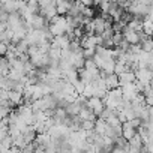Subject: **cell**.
<instances>
[{"label":"cell","mask_w":153,"mask_h":153,"mask_svg":"<svg viewBox=\"0 0 153 153\" xmlns=\"http://www.w3.org/2000/svg\"><path fill=\"white\" fill-rule=\"evenodd\" d=\"M87 107L98 116V119L101 117V114L105 111V104H104V99H101V98H89V101H87Z\"/></svg>","instance_id":"cell-1"},{"label":"cell","mask_w":153,"mask_h":153,"mask_svg":"<svg viewBox=\"0 0 153 153\" xmlns=\"http://www.w3.org/2000/svg\"><path fill=\"white\" fill-rule=\"evenodd\" d=\"M135 75H137V81L143 83L146 87L150 86V83L153 81V71H150L149 68H146V69H138V71L135 72Z\"/></svg>","instance_id":"cell-2"},{"label":"cell","mask_w":153,"mask_h":153,"mask_svg":"<svg viewBox=\"0 0 153 153\" xmlns=\"http://www.w3.org/2000/svg\"><path fill=\"white\" fill-rule=\"evenodd\" d=\"M122 92H123V99H125V101H129V102H132V101L140 95V92H138L135 83L123 86V87H122Z\"/></svg>","instance_id":"cell-3"},{"label":"cell","mask_w":153,"mask_h":153,"mask_svg":"<svg viewBox=\"0 0 153 153\" xmlns=\"http://www.w3.org/2000/svg\"><path fill=\"white\" fill-rule=\"evenodd\" d=\"M123 36H125V41L129 42V45H140V44H141L138 32L131 30L129 27H126V29L123 30Z\"/></svg>","instance_id":"cell-4"},{"label":"cell","mask_w":153,"mask_h":153,"mask_svg":"<svg viewBox=\"0 0 153 153\" xmlns=\"http://www.w3.org/2000/svg\"><path fill=\"white\" fill-rule=\"evenodd\" d=\"M119 78H120V89H122V87L126 86V84H132V83H135V81H137V75H135V72L128 71V72L119 75Z\"/></svg>","instance_id":"cell-5"},{"label":"cell","mask_w":153,"mask_h":153,"mask_svg":"<svg viewBox=\"0 0 153 153\" xmlns=\"http://www.w3.org/2000/svg\"><path fill=\"white\" fill-rule=\"evenodd\" d=\"M104 81H105V84H107L108 90L120 89V78H119V75H116V74H111V75H108V76H107V78H105Z\"/></svg>","instance_id":"cell-6"},{"label":"cell","mask_w":153,"mask_h":153,"mask_svg":"<svg viewBox=\"0 0 153 153\" xmlns=\"http://www.w3.org/2000/svg\"><path fill=\"white\" fill-rule=\"evenodd\" d=\"M138 132H137V129L131 125V122H126V123H123V138L126 140V141H131L135 135H137Z\"/></svg>","instance_id":"cell-7"},{"label":"cell","mask_w":153,"mask_h":153,"mask_svg":"<svg viewBox=\"0 0 153 153\" xmlns=\"http://www.w3.org/2000/svg\"><path fill=\"white\" fill-rule=\"evenodd\" d=\"M78 76H80V81H81V83H84L86 86H89V84L96 78V76H95V75H92L87 69H80V71H78Z\"/></svg>","instance_id":"cell-8"},{"label":"cell","mask_w":153,"mask_h":153,"mask_svg":"<svg viewBox=\"0 0 153 153\" xmlns=\"http://www.w3.org/2000/svg\"><path fill=\"white\" fill-rule=\"evenodd\" d=\"M71 8H72L71 2H63V0H59L57 2V14L62 17H66L68 12L71 11Z\"/></svg>","instance_id":"cell-9"},{"label":"cell","mask_w":153,"mask_h":153,"mask_svg":"<svg viewBox=\"0 0 153 153\" xmlns=\"http://www.w3.org/2000/svg\"><path fill=\"white\" fill-rule=\"evenodd\" d=\"M0 72H2V78L5 76H9V72H11V63L6 57H2L0 60Z\"/></svg>","instance_id":"cell-10"},{"label":"cell","mask_w":153,"mask_h":153,"mask_svg":"<svg viewBox=\"0 0 153 153\" xmlns=\"http://www.w3.org/2000/svg\"><path fill=\"white\" fill-rule=\"evenodd\" d=\"M107 128H108V123L102 119H98L96 120V126H95V132L99 134L101 137H105V132H107Z\"/></svg>","instance_id":"cell-11"},{"label":"cell","mask_w":153,"mask_h":153,"mask_svg":"<svg viewBox=\"0 0 153 153\" xmlns=\"http://www.w3.org/2000/svg\"><path fill=\"white\" fill-rule=\"evenodd\" d=\"M129 146H131L132 149H138V150H141V149L144 147V141H143L141 135H140V134H137V135L129 141Z\"/></svg>","instance_id":"cell-12"},{"label":"cell","mask_w":153,"mask_h":153,"mask_svg":"<svg viewBox=\"0 0 153 153\" xmlns=\"http://www.w3.org/2000/svg\"><path fill=\"white\" fill-rule=\"evenodd\" d=\"M141 48H143L144 53L153 54V38H149L147 41H144V42L141 44Z\"/></svg>","instance_id":"cell-13"},{"label":"cell","mask_w":153,"mask_h":153,"mask_svg":"<svg viewBox=\"0 0 153 153\" xmlns=\"http://www.w3.org/2000/svg\"><path fill=\"white\" fill-rule=\"evenodd\" d=\"M143 32L147 36H153V21L152 20H146L143 24Z\"/></svg>","instance_id":"cell-14"},{"label":"cell","mask_w":153,"mask_h":153,"mask_svg":"<svg viewBox=\"0 0 153 153\" xmlns=\"http://www.w3.org/2000/svg\"><path fill=\"white\" fill-rule=\"evenodd\" d=\"M125 41V36H123V33H116L114 36H113V44H114V47L116 48H119L120 45H122V42Z\"/></svg>","instance_id":"cell-15"},{"label":"cell","mask_w":153,"mask_h":153,"mask_svg":"<svg viewBox=\"0 0 153 153\" xmlns=\"http://www.w3.org/2000/svg\"><path fill=\"white\" fill-rule=\"evenodd\" d=\"M111 153H126V150H125V149H120V147H117V146H116V147L113 149V152H111Z\"/></svg>","instance_id":"cell-16"},{"label":"cell","mask_w":153,"mask_h":153,"mask_svg":"<svg viewBox=\"0 0 153 153\" xmlns=\"http://www.w3.org/2000/svg\"><path fill=\"white\" fill-rule=\"evenodd\" d=\"M128 153H141V150H138V149H132V147H131Z\"/></svg>","instance_id":"cell-17"},{"label":"cell","mask_w":153,"mask_h":153,"mask_svg":"<svg viewBox=\"0 0 153 153\" xmlns=\"http://www.w3.org/2000/svg\"><path fill=\"white\" fill-rule=\"evenodd\" d=\"M83 5H84V6H86V8H87V6H92V5H93V3H92V2H90V0H84V2H83Z\"/></svg>","instance_id":"cell-18"},{"label":"cell","mask_w":153,"mask_h":153,"mask_svg":"<svg viewBox=\"0 0 153 153\" xmlns=\"http://www.w3.org/2000/svg\"><path fill=\"white\" fill-rule=\"evenodd\" d=\"M150 90H152V93H153V81L150 83Z\"/></svg>","instance_id":"cell-19"}]
</instances>
